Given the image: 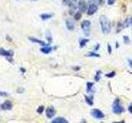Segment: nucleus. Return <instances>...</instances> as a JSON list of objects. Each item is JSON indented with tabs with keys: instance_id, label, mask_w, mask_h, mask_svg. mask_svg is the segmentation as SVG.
Segmentation results:
<instances>
[{
	"instance_id": "nucleus-31",
	"label": "nucleus",
	"mask_w": 132,
	"mask_h": 123,
	"mask_svg": "<svg viewBox=\"0 0 132 123\" xmlns=\"http://www.w3.org/2000/svg\"><path fill=\"white\" fill-rule=\"evenodd\" d=\"M128 61H129V64H130V67L132 68V60H130V59H129L128 60Z\"/></svg>"
},
{
	"instance_id": "nucleus-2",
	"label": "nucleus",
	"mask_w": 132,
	"mask_h": 123,
	"mask_svg": "<svg viewBox=\"0 0 132 123\" xmlns=\"http://www.w3.org/2000/svg\"><path fill=\"white\" fill-rule=\"evenodd\" d=\"M124 111H125V109H124V108L121 104V102H120V99L119 98H116L112 104V112L115 114H121Z\"/></svg>"
},
{
	"instance_id": "nucleus-29",
	"label": "nucleus",
	"mask_w": 132,
	"mask_h": 123,
	"mask_svg": "<svg viewBox=\"0 0 132 123\" xmlns=\"http://www.w3.org/2000/svg\"><path fill=\"white\" fill-rule=\"evenodd\" d=\"M128 111L132 114V104L129 106V108H128Z\"/></svg>"
},
{
	"instance_id": "nucleus-10",
	"label": "nucleus",
	"mask_w": 132,
	"mask_h": 123,
	"mask_svg": "<svg viewBox=\"0 0 132 123\" xmlns=\"http://www.w3.org/2000/svg\"><path fill=\"white\" fill-rule=\"evenodd\" d=\"M78 7L79 8V11L81 12H85L87 9H88V7H87V3L84 1V0H80L78 3Z\"/></svg>"
},
{
	"instance_id": "nucleus-13",
	"label": "nucleus",
	"mask_w": 132,
	"mask_h": 123,
	"mask_svg": "<svg viewBox=\"0 0 132 123\" xmlns=\"http://www.w3.org/2000/svg\"><path fill=\"white\" fill-rule=\"evenodd\" d=\"M52 51V48L48 46V45H46V46H44L43 48H40V52L45 53V54H48V53H50Z\"/></svg>"
},
{
	"instance_id": "nucleus-11",
	"label": "nucleus",
	"mask_w": 132,
	"mask_h": 123,
	"mask_svg": "<svg viewBox=\"0 0 132 123\" xmlns=\"http://www.w3.org/2000/svg\"><path fill=\"white\" fill-rule=\"evenodd\" d=\"M54 116H55V109L51 106L46 109V117L48 118H52Z\"/></svg>"
},
{
	"instance_id": "nucleus-17",
	"label": "nucleus",
	"mask_w": 132,
	"mask_h": 123,
	"mask_svg": "<svg viewBox=\"0 0 132 123\" xmlns=\"http://www.w3.org/2000/svg\"><path fill=\"white\" fill-rule=\"evenodd\" d=\"M93 87V83H92V82H88V83H87V92L88 93L92 92Z\"/></svg>"
},
{
	"instance_id": "nucleus-22",
	"label": "nucleus",
	"mask_w": 132,
	"mask_h": 123,
	"mask_svg": "<svg viewBox=\"0 0 132 123\" xmlns=\"http://www.w3.org/2000/svg\"><path fill=\"white\" fill-rule=\"evenodd\" d=\"M102 1L103 0H90L91 3H94L96 5H100V4L102 3Z\"/></svg>"
},
{
	"instance_id": "nucleus-33",
	"label": "nucleus",
	"mask_w": 132,
	"mask_h": 123,
	"mask_svg": "<svg viewBox=\"0 0 132 123\" xmlns=\"http://www.w3.org/2000/svg\"><path fill=\"white\" fill-rule=\"evenodd\" d=\"M130 24L132 25V17L130 18Z\"/></svg>"
},
{
	"instance_id": "nucleus-5",
	"label": "nucleus",
	"mask_w": 132,
	"mask_h": 123,
	"mask_svg": "<svg viewBox=\"0 0 132 123\" xmlns=\"http://www.w3.org/2000/svg\"><path fill=\"white\" fill-rule=\"evenodd\" d=\"M90 27H91V22L89 20H84L81 24V28L82 31L84 32L85 35L88 36L90 35Z\"/></svg>"
},
{
	"instance_id": "nucleus-1",
	"label": "nucleus",
	"mask_w": 132,
	"mask_h": 123,
	"mask_svg": "<svg viewBox=\"0 0 132 123\" xmlns=\"http://www.w3.org/2000/svg\"><path fill=\"white\" fill-rule=\"evenodd\" d=\"M100 26L103 34L104 35L109 34L111 31V24L109 22V19L104 15L100 16Z\"/></svg>"
},
{
	"instance_id": "nucleus-8",
	"label": "nucleus",
	"mask_w": 132,
	"mask_h": 123,
	"mask_svg": "<svg viewBox=\"0 0 132 123\" xmlns=\"http://www.w3.org/2000/svg\"><path fill=\"white\" fill-rule=\"evenodd\" d=\"M65 25L66 27L69 30H73L75 28V24H74L73 20L72 19H67L65 20Z\"/></svg>"
},
{
	"instance_id": "nucleus-9",
	"label": "nucleus",
	"mask_w": 132,
	"mask_h": 123,
	"mask_svg": "<svg viewBox=\"0 0 132 123\" xmlns=\"http://www.w3.org/2000/svg\"><path fill=\"white\" fill-rule=\"evenodd\" d=\"M12 104L10 101H5L0 105V108L3 109V110H6V111L12 109Z\"/></svg>"
},
{
	"instance_id": "nucleus-16",
	"label": "nucleus",
	"mask_w": 132,
	"mask_h": 123,
	"mask_svg": "<svg viewBox=\"0 0 132 123\" xmlns=\"http://www.w3.org/2000/svg\"><path fill=\"white\" fill-rule=\"evenodd\" d=\"M93 96L92 95L91 97H88V96H85V101L88 104V105H93Z\"/></svg>"
},
{
	"instance_id": "nucleus-26",
	"label": "nucleus",
	"mask_w": 132,
	"mask_h": 123,
	"mask_svg": "<svg viewBox=\"0 0 132 123\" xmlns=\"http://www.w3.org/2000/svg\"><path fill=\"white\" fill-rule=\"evenodd\" d=\"M107 50H108V53H109V54H111V52H112V50H111V46L110 44H107Z\"/></svg>"
},
{
	"instance_id": "nucleus-24",
	"label": "nucleus",
	"mask_w": 132,
	"mask_h": 123,
	"mask_svg": "<svg viewBox=\"0 0 132 123\" xmlns=\"http://www.w3.org/2000/svg\"><path fill=\"white\" fill-rule=\"evenodd\" d=\"M115 75H116V72L115 71H111V72H110L108 74H106V76L108 77V78H112V77L115 76Z\"/></svg>"
},
{
	"instance_id": "nucleus-12",
	"label": "nucleus",
	"mask_w": 132,
	"mask_h": 123,
	"mask_svg": "<svg viewBox=\"0 0 132 123\" xmlns=\"http://www.w3.org/2000/svg\"><path fill=\"white\" fill-rule=\"evenodd\" d=\"M29 40H31V42H33V43H36V44H38L40 45H42V46H46V45H47V44L45 42H44V41L40 40V39H36V38H32V37H30V38H29Z\"/></svg>"
},
{
	"instance_id": "nucleus-25",
	"label": "nucleus",
	"mask_w": 132,
	"mask_h": 123,
	"mask_svg": "<svg viewBox=\"0 0 132 123\" xmlns=\"http://www.w3.org/2000/svg\"><path fill=\"white\" fill-rule=\"evenodd\" d=\"M123 39L125 44H130V38L128 36H123Z\"/></svg>"
},
{
	"instance_id": "nucleus-30",
	"label": "nucleus",
	"mask_w": 132,
	"mask_h": 123,
	"mask_svg": "<svg viewBox=\"0 0 132 123\" xmlns=\"http://www.w3.org/2000/svg\"><path fill=\"white\" fill-rule=\"evenodd\" d=\"M99 46H100V44H97L96 46H95V51L98 50V49H99Z\"/></svg>"
},
{
	"instance_id": "nucleus-32",
	"label": "nucleus",
	"mask_w": 132,
	"mask_h": 123,
	"mask_svg": "<svg viewBox=\"0 0 132 123\" xmlns=\"http://www.w3.org/2000/svg\"><path fill=\"white\" fill-rule=\"evenodd\" d=\"M118 25H119V26H120V23H119ZM121 27H123V26H122V24H121ZM118 28H119V29H118V30H117V32H119V31H120V26H118ZM121 30H122V28H121Z\"/></svg>"
},
{
	"instance_id": "nucleus-20",
	"label": "nucleus",
	"mask_w": 132,
	"mask_h": 123,
	"mask_svg": "<svg viewBox=\"0 0 132 123\" xmlns=\"http://www.w3.org/2000/svg\"><path fill=\"white\" fill-rule=\"evenodd\" d=\"M101 74H102L101 71H97L96 75H95V77H94V80H96V81L100 80V79H101Z\"/></svg>"
},
{
	"instance_id": "nucleus-28",
	"label": "nucleus",
	"mask_w": 132,
	"mask_h": 123,
	"mask_svg": "<svg viewBox=\"0 0 132 123\" xmlns=\"http://www.w3.org/2000/svg\"><path fill=\"white\" fill-rule=\"evenodd\" d=\"M116 0H107V3L109 4V5H112V4H114Z\"/></svg>"
},
{
	"instance_id": "nucleus-6",
	"label": "nucleus",
	"mask_w": 132,
	"mask_h": 123,
	"mask_svg": "<svg viewBox=\"0 0 132 123\" xmlns=\"http://www.w3.org/2000/svg\"><path fill=\"white\" fill-rule=\"evenodd\" d=\"M91 114H92V116L96 119H102L105 117L104 113L99 109H93L92 112H91Z\"/></svg>"
},
{
	"instance_id": "nucleus-21",
	"label": "nucleus",
	"mask_w": 132,
	"mask_h": 123,
	"mask_svg": "<svg viewBox=\"0 0 132 123\" xmlns=\"http://www.w3.org/2000/svg\"><path fill=\"white\" fill-rule=\"evenodd\" d=\"M86 57H100V55L98 54V53H95V52H89V53H88L86 54Z\"/></svg>"
},
{
	"instance_id": "nucleus-7",
	"label": "nucleus",
	"mask_w": 132,
	"mask_h": 123,
	"mask_svg": "<svg viewBox=\"0 0 132 123\" xmlns=\"http://www.w3.org/2000/svg\"><path fill=\"white\" fill-rule=\"evenodd\" d=\"M97 5L94 3H90L89 6L88 7V9H87V14L88 16H92L95 12H97Z\"/></svg>"
},
{
	"instance_id": "nucleus-27",
	"label": "nucleus",
	"mask_w": 132,
	"mask_h": 123,
	"mask_svg": "<svg viewBox=\"0 0 132 123\" xmlns=\"http://www.w3.org/2000/svg\"><path fill=\"white\" fill-rule=\"evenodd\" d=\"M16 92L19 93V94H22V93H23V92H24V89H23V88H22V87H21V88H18V89H16Z\"/></svg>"
},
{
	"instance_id": "nucleus-18",
	"label": "nucleus",
	"mask_w": 132,
	"mask_h": 123,
	"mask_svg": "<svg viewBox=\"0 0 132 123\" xmlns=\"http://www.w3.org/2000/svg\"><path fill=\"white\" fill-rule=\"evenodd\" d=\"M88 42V39H80V42H79L80 48H84Z\"/></svg>"
},
{
	"instance_id": "nucleus-4",
	"label": "nucleus",
	"mask_w": 132,
	"mask_h": 123,
	"mask_svg": "<svg viewBox=\"0 0 132 123\" xmlns=\"http://www.w3.org/2000/svg\"><path fill=\"white\" fill-rule=\"evenodd\" d=\"M0 55L5 57L9 61H12V57H13V52L11 50H7V49H4L3 48H0Z\"/></svg>"
},
{
	"instance_id": "nucleus-19",
	"label": "nucleus",
	"mask_w": 132,
	"mask_h": 123,
	"mask_svg": "<svg viewBox=\"0 0 132 123\" xmlns=\"http://www.w3.org/2000/svg\"><path fill=\"white\" fill-rule=\"evenodd\" d=\"M81 17H82V12L80 11H78L76 13H74V20H78L81 19Z\"/></svg>"
},
{
	"instance_id": "nucleus-23",
	"label": "nucleus",
	"mask_w": 132,
	"mask_h": 123,
	"mask_svg": "<svg viewBox=\"0 0 132 123\" xmlns=\"http://www.w3.org/2000/svg\"><path fill=\"white\" fill-rule=\"evenodd\" d=\"M44 106H40L38 108H37V110H36V112H37V113H39V114H40V113H42L43 112V111H44Z\"/></svg>"
},
{
	"instance_id": "nucleus-34",
	"label": "nucleus",
	"mask_w": 132,
	"mask_h": 123,
	"mask_svg": "<svg viewBox=\"0 0 132 123\" xmlns=\"http://www.w3.org/2000/svg\"><path fill=\"white\" fill-rule=\"evenodd\" d=\"M116 45H117V48L119 47V44H118V43H117V44H116Z\"/></svg>"
},
{
	"instance_id": "nucleus-3",
	"label": "nucleus",
	"mask_w": 132,
	"mask_h": 123,
	"mask_svg": "<svg viewBox=\"0 0 132 123\" xmlns=\"http://www.w3.org/2000/svg\"><path fill=\"white\" fill-rule=\"evenodd\" d=\"M63 3L64 5L68 6L69 7V12L71 14H73V12L77 9L78 4L76 3V0H64Z\"/></svg>"
},
{
	"instance_id": "nucleus-15",
	"label": "nucleus",
	"mask_w": 132,
	"mask_h": 123,
	"mask_svg": "<svg viewBox=\"0 0 132 123\" xmlns=\"http://www.w3.org/2000/svg\"><path fill=\"white\" fill-rule=\"evenodd\" d=\"M53 16H54V14H52V13H42V14H40V16L43 20H48L50 18L53 17Z\"/></svg>"
},
{
	"instance_id": "nucleus-14",
	"label": "nucleus",
	"mask_w": 132,
	"mask_h": 123,
	"mask_svg": "<svg viewBox=\"0 0 132 123\" xmlns=\"http://www.w3.org/2000/svg\"><path fill=\"white\" fill-rule=\"evenodd\" d=\"M68 122L69 121L64 117H57L52 121V123H68Z\"/></svg>"
}]
</instances>
